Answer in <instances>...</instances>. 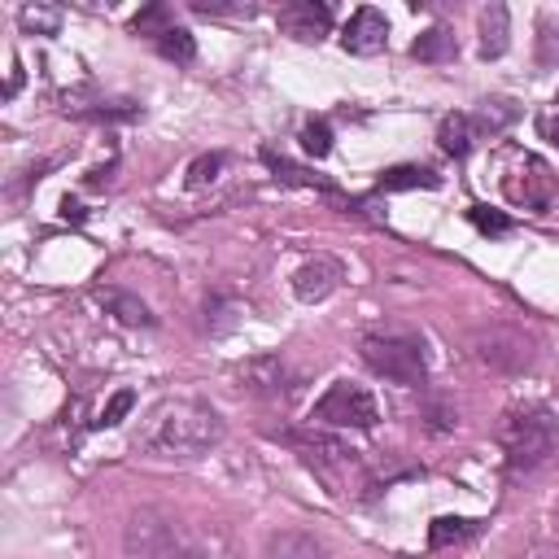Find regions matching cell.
I'll return each instance as SVG.
<instances>
[{"instance_id": "1", "label": "cell", "mask_w": 559, "mask_h": 559, "mask_svg": "<svg viewBox=\"0 0 559 559\" xmlns=\"http://www.w3.org/2000/svg\"><path fill=\"white\" fill-rule=\"evenodd\" d=\"M223 432H227V424L210 402L170 397V402H157L148 411L135 445L144 454H157V459H201L223 441Z\"/></svg>"}, {"instance_id": "2", "label": "cell", "mask_w": 559, "mask_h": 559, "mask_svg": "<svg viewBox=\"0 0 559 559\" xmlns=\"http://www.w3.org/2000/svg\"><path fill=\"white\" fill-rule=\"evenodd\" d=\"M502 450H507V472L528 476L546 463L559 459V419L546 406H520L502 424Z\"/></svg>"}, {"instance_id": "3", "label": "cell", "mask_w": 559, "mask_h": 559, "mask_svg": "<svg viewBox=\"0 0 559 559\" xmlns=\"http://www.w3.org/2000/svg\"><path fill=\"white\" fill-rule=\"evenodd\" d=\"M358 354L376 376H384V380H393L402 389H419L428 380L424 349L415 341H406V336H362Z\"/></svg>"}, {"instance_id": "4", "label": "cell", "mask_w": 559, "mask_h": 559, "mask_svg": "<svg viewBox=\"0 0 559 559\" xmlns=\"http://www.w3.org/2000/svg\"><path fill=\"white\" fill-rule=\"evenodd\" d=\"M380 419V406L376 397L362 389V384H349V380H336L310 411V424L314 428H376Z\"/></svg>"}, {"instance_id": "5", "label": "cell", "mask_w": 559, "mask_h": 559, "mask_svg": "<svg viewBox=\"0 0 559 559\" xmlns=\"http://www.w3.org/2000/svg\"><path fill=\"white\" fill-rule=\"evenodd\" d=\"M472 354L489 367V371H502V376H520L528 362H533V341L520 332V328H507V323H489L472 336Z\"/></svg>"}, {"instance_id": "6", "label": "cell", "mask_w": 559, "mask_h": 559, "mask_svg": "<svg viewBox=\"0 0 559 559\" xmlns=\"http://www.w3.org/2000/svg\"><path fill=\"white\" fill-rule=\"evenodd\" d=\"M122 546L131 559H183L188 550L179 546V533L170 520H162L157 511H135L122 528Z\"/></svg>"}, {"instance_id": "7", "label": "cell", "mask_w": 559, "mask_h": 559, "mask_svg": "<svg viewBox=\"0 0 559 559\" xmlns=\"http://www.w3.org/2000/svg\"><path fill=\"white\" fill-rule=\"evenodd\" d=\"M275 22H280V31H284L288 39H297V44H319V39L332 31V9L319 4V0H288V4H280Z\"/></svg>"}, {"instance_id": "8", "label": "cell", "mask_w": 559, "mask_h": 559, "mask_svg": "<svg viewBox=\"0 0 559 559\" xmlns=\"http://www.w3.org/2000/svg\"><path fill=\"white\" fill-rule=\"evenodd\" d=\"M384 44H389V17L376 4L354 9L345 31H341V48L354 57H376V52H384Z\"/></svg>"}, {"instance_id": "9", "label": "cell", "mask_w": 559, "mask_h": 559, "mask_svg": "<svg viewBox=\"0 0 559 559\" xmlns=\"http://www.w3.org/2000/svg\"><path fill=\"white\" fill-rule=\"evenodd\" d=\"M341 280H345V266H341V258H332V253H314L310 262H301L297 271H293V293L301 297V301H328L336 288H341Z\"/></svg>"}, {"instance_id": "10", "label": "cell", "mask_w": 559, "mask_h": 559, "mask_svg": "<svg viewBox=\"0 0 559 559\" xmlns=\"http://www.w3.org/2000/svg\"><path fill=\"white\" fill-rule=\"evenodd\" d=\"M555 192H559V183H555L550 166L537 162V157H524L520 170L507 175V197H511V201H524L528 210H546V205L555 201Z\"/></svg>"}, {"instance_id": "11", "label": "cell", "mask_w": 559, "mask_h": 559, "mask_svg": "<svg viewBox=\"0 0 559 559\" xmlns=\"http://www.w3.org/2000/svg\"><path fill=\"white\" fill-rule=\"evenodd\" d=\"M236 380H240V389L253 393V397H280V393L288 389V362H284L280 354H253V358L240 362Z\"/></svg>"}, {"instance_id": "12", "label": "cell", "mask_w": 559, "mask_h": 559, "mask_svg": "<svg viewBox=\"0 0 559 559\" xmlns=\"http://www.w3.org/2000/svg\"><path fill=\"white\" fill-rule=\"evenodd\" d=\"M284 441H288L310 467H319L323 476H332V467H349V463H354V450H345L336 437H323L319 428H314V432H288Z\"/></svg>"}, {"instance_id": "13", "label": "cell", "mask_w": 559, "mask_h": 559, "mask_svg": "<svg viewBox=\"0 0 559 559\" xmlns=\"http://www.w3.org/2000/svg\"><path fill=\"white\" fill-rule=\"evenodd\" d=\"M262 559H323V542L301 528H275L262 542Z\"/></svg>"}, {"instance_id": "14", "label": "cell", "mask_w": 559, "mask_h": 559, "mask_svg": "<svg viewBox=\"0 0 559 559\" xmlns=\"http://www.w3.org/2000/svg\"><path fill=\"white\" fill-rule=\"evenodd\" d=\"M96 301L122 323V328H153V310L135 297V293H122V288H96Z\"/></svg>"}, {"instance_id": "15", "label": "cell", "mask_w": 559, "mask_h": 559, "mask_svg": "<svg viewBox=\"0 0 559 559\" xmlns=\"http://www.w3.org/2000/svg\"><path fill=\"white\" fill-rule=\"evenodd\" d=\"M511 44V13L507 4H485L480 9V57H502Z\"/></svg>"}, {"instance_id": "16", "label": "cell", "mask_w": 559, "mask_h": 559, "mask_svg": "<svg viewBox=\"0 0 559 559\" xmlns=\"http://www.w3.org/2000/svg\"><path fill=\"white\" fill-rule=\"evenodd\" d=\"M476 140H480V131H476L472 114H445L441 127H437V144H441V153H450V157L472 153Z\"/></svg>"}, {"instance_id": "17", "label": "cell", "mask_w": 559, "mask_h": 559, "mask_svg": "<svg viewBox=\"0 0 559 559\" xmlns=\"http://www.w3.org/2000/svg\"><path fill=\"white\" fill-rule=\"evenodd\" d=\"M459 52V44H454V31L450 26H428L424 35H415V44H411V57L415 61H450Z\"/></svg>"}, {"instance_id": "18", "label": "cell", "mask_w": 559, "mask_h": 559, "mask_svg": "<svg viewBox=\"0 0 559 559\" xmlns=\"http://www.w3.org/2000/svg\"><path fill=\"white\" fill-rule=\"evenodd\" d=\"M515 118H520V105H515V100H507V96H485V100H480V109L472 114V122H476V131H480V135H485V131L493 135V131L511 127Z\"/></svg>"}, {"instance_id": "19", "label": "cell", "mask_w": 559, "mask_h": 559, "mask_svg": "<svg viewBox=\"0 0 559 559\" xmlns=\"http://www.w3.org/2000/svg\"><path fill=\"white\" fill-rule=\"evenodd\" d=\"M441 175H432L428 166H393L380 175V192H402V188H437Z\"/></svg>"}, {"instance_id": "20", "label": "cell", "mask_w": 559, "mask_h": 559, "mask_svg": "<svg viewBox=\"0 0 559 559\" xmlns=\"http://www.w3.org/2000/svg\"><path fill=\"white\" fill-rule=\"evenodd\" d=\"M472 533H476V520H467V515H437L428 524V546L441 550V546H454V542H463Z\"/></svg>"}, {"instance_id": "21", "label": "cell", "mask_w": 559, "mask_h": 559, "mask_svg": "<svg viewBox=\"0 0 559 559\" xmlns=\"http://www.w3.org/2000/svg\"><path fill=\"white\" fill-rule=\"evenodd\" d=\"M153 44H157V52H162V57H170V61H192V57H197V39H192L183 26L162 31Z\"/></svg>"}, {"instance_id": "22", "label": "cell", "mask_w": 559, "mask_h": 559, "mask_svg": "<svg viewBox=\"0 0 559 559\" xmlns=\"http://www.w3.org/2000/svg\"><path fill=\"white\" fill-rule=\"evenodd\" d=\"M17 17L35 35H57V26H61V9H52V4H22Z\"/></svg>"}, {"instance_id": "23", "label": "cell", "mask_w": 559, "mask_h": 559, "mask_svg": "<svg viewBox=\"0 0 559 559\" xmlns=\"http://www.w3.org/2000/svg\"><path fill=\"white\" fill-rule=\"evenodd\" d=\"M175 22H170V13H166V4H148V9H140L135 17H131V31L135 35H148V39H157L162 31H170Z\"/></svg>"}, {"instance_id": "24", "label": "cell", "mask_w": 559, "mask_h": 559, "mask_svg": "<svg viewBox=\"0 0 559 559\" xmlns=\"http://www.w3.org/2000/svg\"><path fill=\"white\" fill-rule=\"evenodd\" d=\"M301 148H306L310 157H328V153H332V127H328L323 118L306 122V127H301Z\"/></svg>"}, {"instance_id": "25", "label": "cell", "mask_w": 559, "mask_h": 559, "mask_svg": "<svg viewBox=\"0 0 559 559\" xmlns=\"http://www.w3.org/2000/svg\"><path fill=\"white\" fill-rule=\"evenodd\" d=\"M467 218H472L476 231H485V236H507V231H511V218H507L502 210H493V205H472Z\"/></svg>"}, {"instance_id": "26", "label": "cell", "mask_w": 559, "mask_h": 559, "mask_svg": "<svg viewBox=\"0 0 559 559\" xmlns=\"http://www.w3.org/2000/svg\"><path fill=\"white\" fill-rule=\"evenodd\" d=\"M223 166H227L223 153H205V157H197V162L188 166V188H205V183H214Z\"/></svg>"}, {"instance_id": "27", "label": "cell", "mask_w": 559, "mask_h": 559, "mask_svg": "<svg viewBox=\"0 0 559 559\" xmlns=\"http://www.w3.org/2000/svg\"><path fill=\"white\" fill-rule=\"evenodd\" d=\"M262 162L275 170V179H284V183H314V188H328V183H319L314 175H306L301 166H293V162H284V157H275L271 148H262Z\"/></svg>"}, {"instance_id": "28", "label": "cell", "mask_w": 559, "mask_h": 559, "mask_svg": "<svg viewBox=\"0 0 559 559\" xmlns=\"http://www.w3.org/2000/svg\"><path fill=\"white\" fill-rule=\"evenodd\" d=\"M135 406V393L131 389H118L109 402H105V411L96 415V428H114V424H122V415Z\"/></svg>"}, {"instance_id": "29", "label": "cell", "mask_w": 559, "mask_h": 559, "mask_svg": "<svg viewBox=\"0 0 559 559\" xmlns=\"http://www.w3.org/2000/svg\"><path fill=\"white\" fill-rule=\"evenodd\" d=\"M537 61H542V66L559 61V31H546V35H542V52H537Z\"/></svg>"}, {"instance_id": "30", "label": "cell", "mask_w": 559, "mask_h": 559, "mask_svg": "<svg viewBox=\"0 0 559 559\" xmlns=\"http://www.w3.org/2000/svg\"><path fill=\"white\" fill-rule=\"evenodd\" d=\"M197 13H240V4H223V0H192Z\"/></svg>"}, {"instance_id": "31", "label": "cell", "mask_w": 559, "mask_h": 559, "mask_svg": "<svg viewBox=\"0 0 559 559\" xmlns=\"http://www.w3.org/2000/svg\"><path fill=\"white\" fill-rule=\"evenodd\" d=\"M542 135H546V140H550V144L559 148V114H550V118H542Z\"/></svg>"}, {"instance_id": "32", "label": "cell", "mask_w": 559, "mask_h": 559, "mask_svg": "<svg viewBox=\"0 0 559 559\" xmlns=\"http://www.w3.org/2000/svg\"><path fill=\"white\" fill-rule=\"evenodd\" d=\"M555 533H559V511H555Z\"/></svg>"}, {"instance_id": "33", "label": "cell", "mask_w": 559, "mask_h": 559, "mask_svg": "<svg viewBox=\"0 0 559 559\" xmlns=\"http://www.w3.org/2000/svg\"><path fill=\"white\" fill-rule=\"evenodd\" d=\"M183 559H201V555H192V550H188V555H183Z\"/></svg>"}, {"instance_id": "34", "label": "cell", "mask_w": 559, "mask_h": 559, "mask_svg": "<svg viewBox=\"0 0 559 559\" xmlns=\"http://www.w3.org/2000/svg\"><path fill=\"white\" fill-rule=\"evenodd\" d=\"M555 105H559V92H555Z\"/></svg>"}]
</instances>
